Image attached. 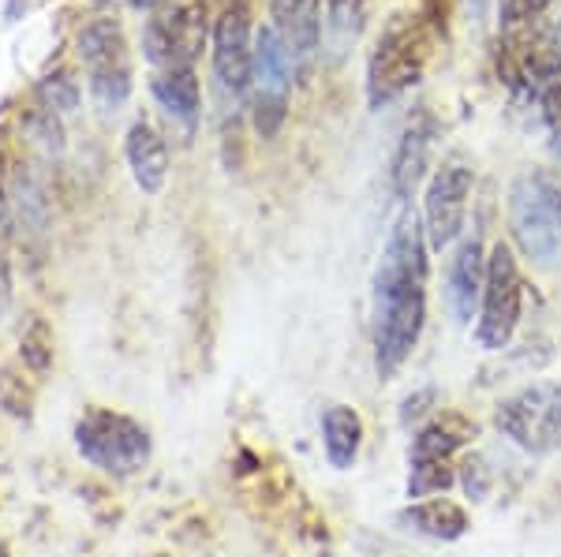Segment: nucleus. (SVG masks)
<instances>
[{
	"label": "nucleus",
	"mask_w": 561,
	"mask_h": 557,
	"mask_svg": "<svg viewBox=\"0 0 561 557\" xmlns=\"http://www.w3.org/2000/svg\"><path fill=\"white\" fill-rule=\"evenodd\" d=\"M38 97H42L45 109L57 113V116L76 113L79 109V79L71 76L68 68L49 71V76H45L42 83H38Z\"/></svg>",
	"instance_id": "nucleus-24"
},
{
	"label": "nucleus",
	"mask_w": 561,
	"mask_h": 557,
	"mask_svg": "<svg viewBox=\"0 0 561 557\" xmlns=\"http://www.w3.org/2000/svg\"><path fill=\"white\" fill-rule=\"evenodd\" d=\"M12 303V266L4 258V244H0V311Z\"/></svg>",
	"instance_id": "nucleus-31"
},
{
	"label": "nucleus",
	"mask_w": 561,
	"mask_h": 557,
	"mask_svg": "<svg viewBox=\"0 0 561 557\" xmlns=\"http://www.w3.org/2000/svg\"><path fill=\"white\" fill-rule=\"evenodd\" d=\"M322 4V26L333 38L337 49H345L348 42H356V34L364 31V0H319Z\"/></svg>",
	"instance_id": "nucleus-22"
},
{
	"label": "nucleus",
	"mask_w": 561,
	"mask_h": 557,
	"mask_svg": "<svg viewBox=\"0 0 561 557\" xmlns=\"http://www.w3.org/2000/svg\"><path fill=\"white\" fill-rule=\"evenodd\" d=\"M427 232L404 202L389 229L382 263L375 269V303H370V337H375V371L389 382L412 359L427 326Z\"/></svg>",
	"instance_id": "nucleus-1"
},
{
	"label": "nucleus",
	"mask_w": 561,
	"mask_h": 557,
	"mask_svg": "<svg viewBox=\"0 0 561 557\" xmlns=\"http://www.w3.org/2000/svg\"><path fill=\"white\" fill-rule=\"evenodd\" d=\"M124 158L142 195H158L169 179V142L150 120H135L124 139Z\"/></svg>",
	"instance_id": "nucleus-17"
},
{
	"label": "nucleus",
	"mask_w": 561,
	"mask_h": 557,
	"mask_svg": "<svg viewBox=\"0 0 561 557\" xmlns=\"http://www.w3.org/2000/svg\"><path fill=\"white\" fill-rule=\"evenodd\" d=\"M8 199H12V210L20 213L23 224H31V229H42L45 218H49V202H45V192L38 187V179L31 173L15 176L12 184H8Z\"/></svg>",
	"instance_id": "nucleus-23"
},
{
	"label": "nucleus",
	"mask_w": 561,
	"mask_h": 557,
	"mask_svg": "<svg viewBox=\"0 0 561 557\" xmlns=\"http://www.w3.org/2000/svg\"><path fill=\"white\" fill-rule=\"evenodd\" d=\"M26 139H31V147H38L45 158L65 154V128H60V116L49 113L45 105H38V109L26 116Z\"/></svg>",
	"instance_id": "nucleus-26"
},
{
	"label": "nucleus",
	"mask_w": 561,
	"mask_h": 557,
	"mask_svg": "<svg viewBox=\"0 0 561 557\" xmlns=\"http://www.w3.org/2000/svg\"><path fill=\"white\" fill-rule=\"evenodd\" d=\"M476 438V423L460 411H446V416L431 419L420 434L412 438V472H427V468H449V456L457 449H465Z\"/></svg>",
	"instance_id": "nucleus-15"
},
{
	"label": "nucleus",
	"mask_w": 561,
	"mask_h": 557,
	"mask_svg": "<svg viewBox=\"0 0 561 557\" xmlns=\"http://www.w3.org/2000/svg\"><path fill=\"white\" fill-rule=\"evenodd\" d=\"M554 31H558V42H561V23H558V26H554Z\"/></svg>",
	"instance_id": "nucleus-33"
},
{
	"label": "nucleus",
	"mask_w": 561,
	"mask_h": 557,
	"mask_svg": "<svg viewBox=\"0 0 561 557\" xmlns=\"http://www.w3.org/2000/svg\"><path fill=\"white\" fill-rule=\"evenodd\" d=\"M322 449L330 468L348 472L359 461V449H364V419L348 404H330L322 411Z\"/></svg>",
	"instance_id": "nucleus-19"
},
{
	"label": "nucleus",
	"mask_w": 561,
	"mask_h": 557,
	"mask_svg": "<svg viewBox=\"0 0 561 557\" xmlns=\"http://www.w3.org/2000/svg\"><path fill=\"white\" fill-rule=\"evenodd\" d=\"M497 79L513 94H539L561 83V42L558 31L547 23H528L517 31H502L497 38Z\"/></svg>",
	"instance_id": "nucleus-7"
},
{
	"label": "nucleus",
	"mask_w": 561,
	"mask_h": 557,
	"mask_svg": "<svg viewBox=\"0 0 561 557\" xmlns=\"http://www.w3.org/2000/svg\"><path fill=\"white\" fill-rule=\"evenodd\" d=\"M20 363L26 374L34 379H45L53 367V329L42 314H31L26 326L20 329Z\"/></svg>",
	"instance_id": "nucleus-21"
},
{
	"label": "nucleus",
	"mask_w": 561,
	"mask_h": 557,
	"mask_svg": "<svg viewBox=\"0 0 561 557\" xmlns=\"http://www.w3.org/2000/svg\"><path fill=\"white\" fill-rule=\"evenodd\" d=\"M472 184H476L472 169L460 158H449L442 161V169H434L427 195H423V232H427L431 251H446L465 232Z\"/></svg>",
	"instance_id": "nucleus-12"
},
{
	"label": "nucleus",
	"mask_w": 561,
	"mask_h": 557,
	"mask_svg": "<svg viewBox=\"0 0 561 557\" xmlns=\"http://www.w3.org/2000/svg\"><path fill=\"white\" fill-rule=\"evenodd\" d=\"M434 31L423 15H393L386 23L382 38L367 60V102L370 109L397 102L404 90H412L427 71Z\"/></svg>",
	"instance_id": "nucleus-2"
},
{
	"label": "nucleus",
	"mask_w": 561,
	"mask_h": 557,
	"mask_svg": "<svg viewBox=\"0 0 561 557\" xmlns=\"http://www.w3.org/2000/svg\"><path fill=\"white\" fill-rule=\"evenodd\" d=\"M513 240L536 266L561 255V184L550 173H524L510 187Z\"/></svg>",
	"instance_id": "nucleus-5"
},
{
	"label": "nucleus",
	"mask_w": 561,
	"mask_h": 557,
	"mask_svg": "<svg viewBox=\"0 0 561 557\" xmlns=\"http://www.w3.org/2000/svg\"><path fill=\"white\" fill-rule=\"evenodd\" d=\"M554 0H497V15H502V31H517V26L539 23L542 12Z\"/></svg>",
	"instance_id": "nucleus-27"
},
{
	"label": "nucleus",
	"mask_w": 561,
	"mask_h": 557,
	"mask_svg": "<svg viewBox=\"0 0 561 557\" xmlns=\"http://www.w3.org/2000/svg\"><path fill=\"white\" fill-rule=\"evenodd\" d=\"M8 184H12V173H8L4 147H0V244H4L8 229H12V199H8Z\"/></svg>",
	"instance_id": "nucleus-30"
},
{
	"label": "nucleus",
	"mask_w": 561,
	"mask_h": 557,
	"mask_svg": "<svg viewBox=\"0 0 561 557\" xmlns=\"http://www.w3.org/2000/svg\"><path fill=\"white\" fill-rule=\"evenodd\" d=\"M494 427L524 453H554L561 449V385L531 382L528 390L505 397L494 411Z\"/></svg>",
	"instance_id": "nucleus-8"
},
{
	"label": "nucleus",
	"mask_w": 561,
	"mask_h": 557,
	"mask_svg": "<svg viewBox=\"0 0 561 557\" xmlns=\"http://www.w3.org/2000/svg\"><path fill=\"white\" fill-rule=\"evenodd\" d=\"M76 53L87 68L90 97L102 113H121L131 97V53L116 15H94L79 26Z\"/></svg>",
	"instance_id": "nucleus-6"
},
{
	"label": "nucleus",
	"mask_w": 561,
	"mask_h": 557,
	"mask_svg": "<svg viewBox=\"0 0 561 557\" xmlns=\"http://www.w3.org/2000/svg\"><path fill=\"white\" fill-rule=\"evenodd\" d=\"M434 135H438V124L427 109H415L412 120L404 124L401 142H397V154H393V195L401 199V206L412 199L415 187L423 184L431 165V147H434Z\"/></svg>",
	"instance_id": "nucleus-14"
},
{
	"label": "nucleus",
	"mask_w": 561,
	"mask_h": 557,
	"mask_svg": "<svg viewBox=\"0 0 561 557\" xmlns=\"http://www.w3.org/2000/svg\"><path fill=\"white\" fill-rule=\"evenodd\" d=\"M270 26L293 57L296 79L307 83L322 45V4L319 0H274L270 4Z\"/></svg>",
	"instance_id": "nucleus-13"
},
{
	"label": "nucleus",
	"mask_w": 561,
	"mask_h": 557,
	"mask_svg": "<svg viewBox=\"0 0 561 557\" xmlns=\"http://www.w3.org/2000/svg\"><path fill=\"white\" fill-rule=\"evenodd\" d=\"M460 487L472 501H483L486 494H491V472H486V461L483 456H465V464H460Z\"/></svg>",
	"instance_id": "nucleus-29"
},
{
	"label": "nucleus",
	"mask_w": 561,
	"mask_h": 557,
	"mask_svg": "<svg viewBox=\"0 0 561 557\" xmlns=\"http://www.w3.org/2000/svg\"><path fill=\"white\" fill-rule=\"evenodd\" d=\"M150 94H153V102H158L161 109H165L169 120L184 128V135H195V128H198V113H203V90H198L195 68H165V71H153Z\"/></svg>",
	"instance_id": "nucleus-18"
},
{
	"label": "nucleus",
	"mask_w": 561,
	"mask_h": 557,
	"mask_svg": "<svg viewBox=\"0 0 561 557\" xmlns=\"http://www.w3.org/2000/svg\"><path fill=\"white\" fill-rule=\"evenodd\" d=\"M214 45V83L225 102H243L251 90V65H255V20L248 0H232L221 8L210 31Z\"/></svg>",
	"instance_id": "nucleus-11"
},
{
	"label": "nucleus",
	"mask_w": 561,
	"mask_h": 557,
	"mask_svg": "<svg viewBox=\"0 0 561 557\" xmlns=\"http://www.w3.org/2000/svg\"><path fill=\"white\" fill-rule=\"evenodd\" d=\"M539 113H542V124H547V135H550V150H554V158L561 161V83L547 86L539 94Z\"/></svg>",
	"instance_id": "nucleus-28"
},
{
	"label": "nucleus",
	"mask_w": 561,
	"mask_h": 557,
	"mask_svg": "<svg viewBox=\"0 0 561 557\" xmlns=\"http://www.w3.org/2000/svg\"><path fill=\"white\" fill-rule=\"evenodd\" d=\"M483 285H486V251H483V236H479V229L472 236L460 240L457 255L449 258V311H454V318L465 326L468 318H472L479 295H483Z\"/></svg>",
	"instance_id": "nucleus-16"
},
{
	"label": "nucleus",
	"mask_w": 561,
	"mask_h": 557,
	"mask_svg": "<svg viewBox=\"0 0 561 557\" xmlns=\"http://www.w3.org/2000/svg\"><path fill=\"white\" fill-rule=\"evenodd\" d=\"M401 524H409L412 532L438 538V543H457L468 532V513L449 498H431V501H415L401 513Z\"/></svg>",
	"instance_id": "nucleus-20"
},
{
	"label": "nucleus",
	"mask_w": 561,
	"mask_h": 557,
	"mask_svg": "<svg viewBox=\"0 0 561 557\" xmlns=\"http://www.w3.org/2000/svg\"><path fill=\"white\" fill-rule=\"evenodd\" d=\"M71 438H76V453L90 468L113 475V479H131L153 456V438L139 419L124 416L116 408H98V404L76 419Z\"/></svg>",
	"instance_id": "nucleus-3"
},
{
	"label": "nucleus",
	"mask_w": 561,
	"mask_h": 557,
	"mask_svg": "<svg viewBox=\"0 0 561 557\" xmlns=\"http://www.w3.org/2000/svg\"><path fill=\"white\" fill-rule=\"evenodd\" d=\"M520 303H524V285L517 258L505 244H494L486 255V285L479 295V326L476 340L486 352H502L513 340L520 326Z\"/></svg>",
	"instance_id": "nucleus-9"
},
{
	"label": "nucleus",
	"mask_w": 561,
	"mask_h": 557,
	"mask_svg": "<svg viewBox=\"0 0 561 557\" xmlns=\"http://www.w3.org/2000/svg\"><path fill=\"white\" fill-rule=\"evenodd\" d=\"M0 408L15 419H34V390L20 367H0Z\"/></svg>",
	"instance_id": "nucleus-25"
},
{
	"label": "nucleus",
	"mask_w": 561,
	"mask_h": 557,
	"mask_svg": "<svg viewBox=\"0 0 561 557\" xmlns=\"http://www.w3.org/2000/svg\"><path fill=\"white\" fill-rule=\"evenodd\" d=\"M293 57L280 45L274 26H259L255 31V65H251V116H255V131L262 139H274L288 116V90H293Z\"/></svg>",
	"instance_id": "nucleus-10"
},
{
	"label": "nucleus",
	"mask_w": 561,
	"mask_h": 557,
	"mask_svg": "<svg viewBox=\"0 0 561 557\" xmlns=\"http://www.w3.org/2000/svg\"><path fill=\"white\" fill-rule=\"evenodd\" d=\"M468 4H472V12H479V8H483L486 0H468Z\"/></svg>",
	"instance_id": "nucleus-32"
},
{
	"label": "nucleus",
	"mask_w": 561,
	"mask_h": 557,
	"mask_svg": "<svg viewBox=\"0 0 561 557\" xmlns=\"http://www.w3.org/2000/svg\"><path fill=\"white\" fill-rule=\"evenodd\" d=\"M135 4L150 12L142 26V53L150 65L158 71L195 68L214 31L206 0H135Z\"/></svg>",
	"instance_id": "nucleus-4"
}]
</instances>
